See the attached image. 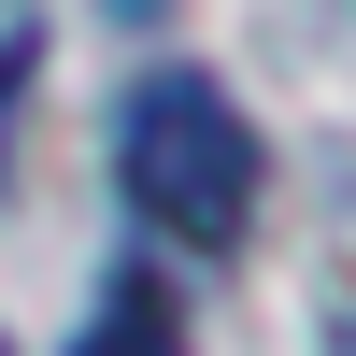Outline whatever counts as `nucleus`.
<instances>
[{
  "label": "nucleus",
  "instance_id": "obj_1",
  "mask_svg": "<svg viewBox=\"0 0 356 356\" xmlns=\"http://www.w3.org/2000/svg\"><path fill=\"white\" fill-rule=\"evenodd\" d=\"M114 186L186 257H228L257 228V129H243V100L214 72H143L114 100Z\"/></svg>",
  "mask_w": 356,
  "mask_h": 356
},
{
  "label": "nucleus",
  "instance_id": "obj_2",
  "mask_svg": "<svg viewBox=\"0 0 356 356\" xmlns=\"http://www.w3.org/2000/svg\"><path fill=\"white\" fill-rule=\"evenodd\" d=\"M86 356H186V328H171V300L129 271V285L100 300V328H86Z\"/></svg>",
  "mask_w": 356,
  "mask_h": 356
}]
</instances>
